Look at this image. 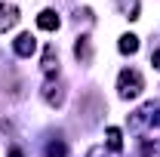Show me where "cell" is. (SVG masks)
Segmentation results:
<instances>
[{"mask_svg":"<svg viewBox=\"0 0 160 157\" xmlns=\"http://www.w3.org/2000/svg\"><path fill=\"white\" fill-rule=\"evenodd\" d=\"M142 89H145V80H142L139 71H132V68L120 71V77H117V93H120V99H139Z\"/></svg>","mask_w":160,"mask_h":157,"instance_id":"cell-1","label":"cell"},{"mask_svg":"<svg viewBox=\"0 0 160 157\" xmlns=\"http://www.w3.org/2000/svg\"><path fill=\"white\" fill-rule=\"evenodd\" d=\"M117 49L123 53V56H132V53H139V37L136 34H123L117 43Z\"/></svg>","mask_w":160,"mask_h":157,"instance_id":"cell-6","label":"cell"},{"mask_svg":"<svg viewBox=\"0 0 160 157\" xmlns=\"http://www.w3.org/2000/svg\"><path fill=\"white\" fill-rule=\"evenodd\" d=\"M105 136H108V148L111 151H123V133H120L117 126H108Z\"/></svg>","mask_w":160,"mask_h":157,"instance_id":"cell-7","label":"cell"},{"mask_svg":"<svg viewBox=\"0 0 160 157\" xmlns=\"http://www.w3.org/2000/svg\"><path fill=\"white\" fill-rule=\"evenodd\" d=\"M9 157H25V154H22L19 148H12V151H9Z\"/></svg>","mask_w":160,"mask_h":157,"instance_id":"cell-13","label":"cell"},{"mask_svg":"<svg viewBox=\"0 0 160 157\" xmlns=\"http://www.w3.org/2000/svg\"><path fill=\"white\" fill-rule=\"evenodd\" d=\"M65 154H68L65 142H49V145H46V157H65Z\"/></svg>","mask_w":160,"mask_h":157,"instance_id":"cell-11","label":"cell"},{"mask_svg":"<svg viewBox=\"0 0 160 157\" xmlns=\"http://www.w3.org/2000/svg\"><path fill=\"white\" fill-rule=\"evenodd\" d=\"M154 123H157V126H160V114H157V117H154Z\"/></svg>","mask_w":160,"mask_h":157,"instance_id":"cell-14","label":"cell"},{"mask_svg":"<svg viewBox=\"0 0 160 157\" xmlns=\"http://www.w3.org/2000/svg\"><path fill=\"white\" fill-rule=\"evenodd\" d=\"M74 56H77L80 62H89V59H92V46H89V37H86V34L77 37V43H74Z\"/></svg>","mask_w":160,"mask_h":157,"instance_id":"cell-5","label":"cell"},{"mask_svg":"<svg viewBox=\"0 0 160 157\" xmlns=\"http://www.w3.org/2000/svg\"><path fill=\"white\" fill-rule=\"evenodd\" d=\"M117 6H120V13L126 19H139V0H120Z\"/></svg>","mask_w":160,"mask_h":157,"instance_id":"cell-8","label":"cell"},{"mask_svg":"<svg viewBox=\"0 0 160 157\" xmlns=\"http://www.w3.org/2000/svg\"><path fill=\"white\" fill-rule=\"evenodd\" d=\"M19 25V6L16 3H0V34Z\"/></svg>","mask_w":160,"mask_h":157,"instance_id":"cell-2","label":"cell"},{"mask_svg":"<svg viewBox=\"0 0 160 157\" xmlns=\"http://www.w3.org/2000/svg\"><path fill=\"white\" fill-rule=\"evenodd\" d=\"M151 65H154V68H160V49H154V53H151Z\"/></svg>","mask_w":160,"mask_h":157,"instance_id":"cell-12","label":"cell"},{"mask_svg":"<svg viewBox=\"0 0 160 157\" xmlns=\"http://www.w3.org/2000/svg\"><path fill=\"white\" fill-rule=\"evenodd\" d=\"M37 28H43V31H56L59 28V16L52 13V9H43L37 16Z\"/></svg>","mask_w":160,"mask_h":157,"instance_id":"cell-4","label":"cell"},{"mask_svg":"<svg viewBox=\"0 0 160 157\" xmlns=\"http://www.w3.org/2000/svg\"><path fill=\"white\" fill-rule=\"evenodd\" d=\"M56 68H59V56H56V49H52V46H46V56H43V71H46V74H52Z\"/></svg>","mask_w":160,"mask_h":157,"instance_id":"cell-9","label":"cell"},{"mask_svg":"<svg viewBox=\"0 0 160 157\" xmlns=\"http://www.w3.org/2000/svg\"><path fill=\"white\" fill-rule=\"evenodd\" d=\"M12 53L22 56V59H31V56L37 53V40L31 37V34H19V37L12 40Z\"/></svg>","mask_w":160,"mask_h":157,"instance_id":"cell-3","label":"cell"},{"mask_svg":"<svg viewBox=\"0 0 160 157\" xmlns=\"http://www.w3.org/2000/svg\"><path fill=\"white\" fill-rule=\"evenodd\" d=\"M43 99H46V102H49V105H62V89L59 86H52V83H49V86H46V93H43Z\"/></svg>","mask_w":160,"mask_h":157,"instance_id":"cell-10","label":"cell"}]
</instances>
